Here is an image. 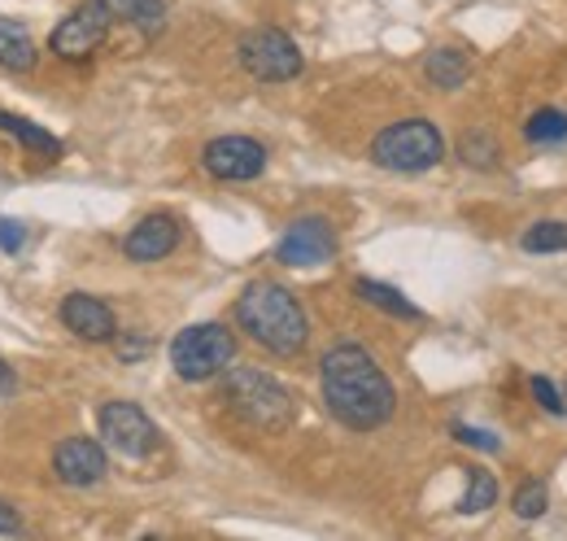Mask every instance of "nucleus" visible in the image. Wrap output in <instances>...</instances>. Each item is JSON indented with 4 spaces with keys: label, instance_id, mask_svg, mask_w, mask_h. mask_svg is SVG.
Segmentation results:
<instances>
[{
    "label": "nucleus",
    "instance_id": "1",
    "mask_svg": "<svg viewBox=\"0 0 567 541\" xmlns=\"http://www.w3.org/2000/svg\"><path fill=\"white\" fill-rule=\"evenodd\" d=\"M319 380H323V402L332 410V419H341L354 432H375L398 410V394H393L389 376L354 340L332 345L323 354Z\"/></svg>",
    "mask_w": 567,
    "mask_h": 541
},
{
    "label": "nucleus",
    "instance_id": "2",
    "mask_svg": "<svg viewBox=\"0 0 567 541\" xmlns=\"http://www.w3.org/2000/svg\"><path fill=\"white\" fill-rule=\"evenodd\" d=\"M236 324H240V333L254 340V345H262L276 358L301 354L306 337H310V324H306L301 302L284 284H276V279L245 284V293L236 297Z\"/></svg>",
    "mask_w": 567,
    "mask_h": 541
},
{
    "label": "nucleus",
    "instance_id": "3",
    "mask_svg": "<svg viewBox=\"0 0 567 541\" xmlns=\"http://www.w3.org/2000/svg\"><path fill=\"white\" fill-rule=\"evenodd\" d=\"M223 402L231 406L245 423H254V428H262V432H284V428L292 423V415H297L292 394L284 389L276 376H267V371H258V367H236V371H227V380H223Z\"/></svg>",
    "mask_w": 567,
    "mask_h": 541
},
{
    "label": "nucleus",
    "instance_id": "4",
    "mask_svg": "<svg viewBox=\"0 0 567 541\" xmlns=\"http://www.w3.org/2000/svg\"><path fill=\"white\" fill-rule=\"evenodd\" d=\"M441 157H445V140H441V132L427 119L389 123L384 132L371 140V162L384 166V171H398V175L432 171Z\"/></svg>",
    "mask_w": 567,
    "mask_h": 541
},
{
    "label": "nucleus",
    "instance_id": "5",
    "mask_svg": "<svg viewBox=\"0 0 567 541\" xmlns=\"http://www.w3.org/2000/svg\"><path fill=\"white\" fill-rule=\"evenodd\" d=\"M231 358H236V337L223 324H193L171 340V367L188 385L214 380L218 371H227Z\"/></svg>",
    "mask_w": 567,
    "mask_h": 541
},
{
    "label": "nucleus",
    "instance_id": "6",
    "mask_svg": "<svg viewBox=\"0 0 567 541\" xmlns=\"http://www.w3.org/2000/svg\"><path fill=\"white\" fill-rule=\"evenodd\" d=\"M236 58H240V67L249 70L254 79H262V83H288V79H297L301 67H306L301 49L284 35L280 27H254V31H245Z\"/></svg>",
    "mask_w": 567,
    "mask_h": 541
},
{
    "label": "nucleus",
    "instance_id": "7",
    "mask_svg": "<svg viewBox=\"0 0 567 541\" xmlns=\"http://www.w3.org/2000/svg\"><path fill=\"white\" fill-rule=\"evenodd\" d=\"M110 27H114V13H110L105 0L74 4L71 13L58 22L53 40H49L53 44V58H62V62H87L110 40Z\"/></svg>",
    "mask_w": 567,
    "mask_h": 541
},
{
    "label": "nucleus",
    "instance_id": "8",
    "mask_svg": "<svg viewBox=\"0 0 567 541\" xmlns=\"http://www.w3.org/2000/svg\"><path fill=\"white\" fill-rule=\"evenodd\" d=\"M101 441L123 459H148L157 450V428L136 402L101 406Z\"/></svg>",
    "mask_w": 567,
    "mask_h": 541
},
{
    "label": "nucleus",
    "instance_id": "9",
    "mask_svg": "<svg viewBox=\"0 0 567 541\" xmlns=\"http://www.w3.org/2000/svg\"><path fill=\"white\" fill-rule=\"evenodd\" d=\"M202 166L214 180L245 184V180H258L267 171V149L254 135H218L202 149Z\"/></svg>",
    "mask_w": 567,
    "mask_h": 541
},
{
    "label": "nucleus",
    "instance_id": "10",
    "mask_svg": "<svg viewBox=\"0 0 567 541\" xmlns=\"http://www.w3.org/2000/svg\"><path fill=\"white\" fill-rule=\"evenodd\" d=\"M337 254V232L328 218L310 214V218H297L276 245V258L284 267H319Z\"/></svg>",
    "mask_w": 567,
    "mask_h": 541
},
{
    "label": "nucleus",
    "instance_id": "11",
    "mask_svg": "<svg viewBox=\"0 0 567 541\" xmlns=\"http://www.w3.org/2000/svg\"><path fill=\"white\" fill-rule=\"evenodd\" d=\"M105 446L92 441V437H66L58 450H53V476L71 489H87V484H101L105 480Z\"/></svg>",
    "mask_w": 567,
    "mask_h": 541
},
{
    "label": "nucleus",
    "instance_id": "12",
    "mask_svg": "<svg viewBox=\"0 0 567 541\" xmlns=\"http://www.w3.org/2000/svg\"><path fill=\"white\" fill-rule=\"evenodd\" d=\"M62 324L71 328L79 340H92V345H101V340H114L118 337V324H114V310L101 302V297H92V293H71L66 302H62Z\"/></svg>",
    "mask_w": 567,
    "mask_h": 541
},
{
    "label": "nucleus",
    "instance_id": "13",
    "mask_svg": "<svg viewBox=\"0 0 567 541\" xmlns=\"http://www.w3.org/2000/svg\"><path fill=\"white\" fill-rule=\"evenodd\" d=\"M175 245H179V223H175L171 214H148V218H141V223L127 232L123 254H127L132 263H157V258H166Z\"/></svg>",
    "mask_w": 567,
    "mask_h": 541
},
{
    "label": "nucleus",
    "instance_id": "14",
    "mask_svg": "<svg viewBox=\"0 0 567 541\" xmlns=\"http://www.w3.org/2000/svg\"><path fill=\"white\" fill-rule=\"evenodd\" d=\"M0 67L18 70V74L35 70V40H31L27 22H18V18H0Z\"/></svg>",
    "mask_w": 567,
    "mask_h": 541
},
{
    "label": "nucleus",
    "instance_id": "15",
    "mask_svg": "<svg viewBox=\"0 0 567 541\" xmlns=\"http://www.w3.org/2000/svg\"><path fill=\"white\" fill-rule=\"evenodd\" d=\"M424 74H427V83H436V88L454 92V88H463V83H467L472 62H467V53H458V49H432V53L424 58Z\"/></svg>",
    "mask_w": 567,
    "mask_h": 541
},
{
    "label": "nucleus",
    "instance_id": "16",
    "mask_svg": "<svg viewBox=\"0 0 567 541\" xmlns=\"http://www.w3.org/2000/svg\"><path fill=\"white\" fill-rule=\"evenodd\" d=\"M0 132L13 135L22 149H31V153H44V157H58L62 153V140L58 135H49L44 127H35L31 119H18V114H4L0 110Z\"/></svg>",
    "mask_w": 567,
    "mask_h": 541
},
{
    "label": "nucleus",
    "instance_id": "17",
    "mask_svg": "<svg viewBox=\"0 0 567 541\" xmlns=\"http://www.w3.org/2000/svg\"><path fill=\"white\" fill-rule=\"evenodd\" d=\"M114 18H127L132 27H141L144 35H157L166 22V0H105Z\"/></svg>",
    "mask_w": 567,
    "mask_h": 541
},
{
    "label": "nucleus",
    "instance_id": "18",
    "mask_svg": "<svg viewBox=\"0 0 567 541\" xmlns=\"http://www.w3.org/2000/svg\"><path fill=\"white\" fill-rule=\"evenodd\" d=\"M354 293L362 302H371V306H380V310H389V315H398V319H420V310L398 293V288H389V284H375V279H358Z\"/></svg>",
    "mask_w": 567,
    "mask_h": 541
},
{
    "label": "nucleus",
    "instance_id": "19",
    "mask_svg": "<svg viewBox=\"0 0 567 541\" xmlns=\"http://www.w3.org/2000/svg\"><path fill=\"white\" fill-rule=\"evenodd\" d=\"M494 502H497V476L485 472V468L467 472V493H463V502H458V516H481V511H489Z\"/></svg>",
    "mask_w": 567,
    "mask_h": 541
},
{
    "label": "nucleus",
    "instance_id": "20",
    "mask_svg": "<svg viewBox=\"0 0 567 541\" xmlns=\"http://www.w3.org/2000/svg\"><path fill=\"white\" fill-rule=\"evenodd\" d=\"M528 254H564L567 249V223H555V218H542V223H533L528 232H524V241H519Z\"/></svg>",
    "mask_w": 567,
    "mask_h": 541
},
{
    "label": "nucleus",
    "instance_id": "21",
    "mask_svg": "<svg viewBox=\"0 0 567 541\" xmlns=\"http://www.w3.org/2000/svg\"><path fill=\"white\" fill-rule=\"evenodd\" d=\"M524 135L533 140V144H564L567 140V114L564 110H537L533 119H528V127H524Z\"/></svg>",
    "mask_w": 567,
    "mask_h": 541
},
{
    "label": "nucleus",
    "instance_id": "22",
    "mask_svg": "<svg viewBox=\"0 0 567 541\" xmlns=\"http://www.w3.org/2000/svg\"><path fill=\"white\" fill-rule=\"evenodd\" d=\"M458 157L467 162V166H494L497 162V140L489 132H467L463 135V144H458Z\"/></svg>",
    "mask_w": 567,
    "mask_h": 541
},
{
    "label": "nucleus",
    "instance_id": "23",
    "mask_svg": "<svg viewBox=\"0 0 567 541\" xmlns=\"http://www.w3.org/2000/svg\"><path fill=\"white\" fill-rule=\"evenodd\" d=\"M511 507H515L519 520H537V516H546V484H542V480H524V484L515 489Z\"/></svg>",
    "mask_w": 567,
    "mask_h": 541
},
{
    "label": "nucleus",
    "instance_id": "24",
    "mask_svg": "<svg viewBox=\"0 0 567 541\" xmlns=\"http://www.w3.org/2000/svg\"><path fill=\"white\" fill-rule=\"evenodd\" d=\"M533 398L546 406L550 415H567V398L550 385V380H546V376H533Z\"/></svg>",
    "mask_w": 567,
    "mask_h": 541
},
{
    "label": "nucleus",
    "instance_id": "25",
    "mask_svg": "<svg viewBox=\"0 0 567 541\" xmlns=\"http://www.w3.org/2000/svg\"><path fill=\"white\" fill-rule=\"evenodd\" d=\"M454 437H458L463 446H472V450L497 455V437H494V432H485V428H467V423H454Z\"/></svg>",
    "mask_w": 567,
    "mask_h": 541
},
{
    "label": "nucleus",
    "instance_id": "26",
    "mask_svg": "<svg viewBox=\"0 0 567 541\" xmlns=\"http://www.w3.org/2000/svg\"><path fill=\"white\" fill-rule=\"evenodd\" d=\"M27 245V227L18 218H0V249L4 254H18Z\"/></svg>",
    "mask_w": 567,
    "mask_h": 541
},
{
    "label": "nucleus",
    "instance_id": "27",
    "mask_svg": "<svg viewBox=\"0 0 567 541\" xmlns=\"http://www.w3.org/2000/svg\"><path fill=\"white\" fill-rule=\"evenodd\" d=\"M18 529H22V516L9 502H0V533H18Z\"/></svg>",
    "mask_w": 567,
    "mask_h": 541
},
{
    "label": "nucleus",
    "instance_id": "28",
    "mask_svg": "<svg viewBox=\"0 0 567 541\" xmlns=\"http://www.w3.org/2000/svg\"><path fill=\"white\" fill-rule=\"evenodd\" d=\"M13 385H18V376H13V371H9V363L0 358V398H4V394H13Z\"/></svg>",
    "mask_w": 567,
    "mask_h": 541
},
{
    "label": "nucleus",
    "instance_id": "29",
    "mask_svg": "<svg viewBox=\"0 0 567 541\" xmlns=\"http://www.w3.org/2000/svg\"><path fill=\"white\" fill-rule=\"evenodd\" d=\"M144 349H148V340H132V345H123V358H141Z\"/></svg>",
    "mask_w": 567,
    "mask_h": 541
}]
</instances>
